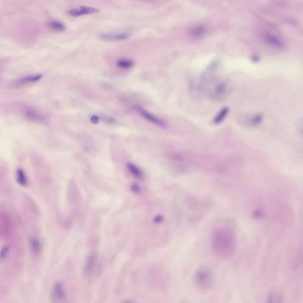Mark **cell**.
<instances>
[{"mask_svg": "<svg viewBox=\"0 0 303 303\" xmlns=\"http://www.w3.org/2000/svg\"><path fill=\"white\" fill-rule=\"evenodd\" d=\"M214 255L222 260L231 258L237 248V236L233 229L222 228L214 232L211 239Z\"/></svg>", "mask_w": 303, "mask_h": 303, "instance_id": "1", "label": "cell"}, {"mask_svg": "<svg viewBox=\"0 0 303 303\" xmlns=\"http://www.w3.org/2000/svg\"><path fill=\"white\" fill-rule=\"evenodd\" d=\"M194 283L202 290H209L213 284V275L210 270L201 269L197 270L194 275Z\"/></svg>", "mask_w": 303, "mask_h": 303, "instance_id": "2", "label": "cell"}, {"mask_svg": "<svg viewBox=\"0 0 303 303\" xmlns=\"http://www.w3.org/2000/svg\"><path fill=\"white\" fill-rule=\"evenodd\" d=\"M22 113L23 116L29 121L37 123H44L46 121V117L40 111L34 107H24L23 108Z\"/></svg>", "mask_w": 303, "mask_h": 303, "instance_id": "3", "label": "cell"}, {"mask_svg": "<svg viewBox=\"0 0 303 303\" xmlns=\"http://www.w3.org/2000/svg\"><path fill=\"white\" fill-rule=\"evenodd\" d=\"M67 294L64 285L61 282H57L52 288L50 299L54 303L63 301L66 298Z\"/></svg>", "mask_w": 303, "mask_h": 303, "instance_id": "4", "label": "cell"}, {"mask_svg": "<svg viewBox=\"0 0 303 303\" xmlns=\"http://www.w3.org/2000/svg\"><path fill=\"white\" fill-rule=\"evenodd\" d=\"M98 8L89 6H80L71 8L67 11L70 16L74 17L90 15V14H96L99 12Z\"/></svg>", "mask_w": 303, "mask_h": 303, "instance_id": "5", "label": "cell"}, {"mask_svg": "<svg viewBox=\"0 0 303 303\" xmlns=\"http://www.w3.org/2000/svg\"><path fill=\"white\" fill-rule=\"evenodd\" d=\"M97 264H98V258L95 254H91L88 256L84 267V273L85 276H91L94 274L97 269Z\"/></svg>", "mask_w": 303, "mask_h": 303, "instance_id": "6", "label": "cell"}, {"mask_svg": "<svg viewBox=\"0 0 303 303\" xmlns=\"http://www.w3.org/2000/svg\"><path fill=\"white\" fill-rule=\"evenodd\" d=\"M264 117L261 113H255L246 116L242 120L244 125L250 128L257 127L264 121Z\"/></svg>", "mask_w": 303, "mask_h": 303, "instance_id": "7", "label": "cell"}, {"mask_svg": "<svg viewBox=\"0 0 303 303\" xmlns=\"http://www.w3.org/2000/svg\"><path fill=\"white\" fill-rule=\"evenodd\" d=\"M130 34L127 32H118V33H105L100 34L99 39L104 41L109 42H115V41H121L128 39Z\"/></svg>", "mask_w": 303, "mask_h": 303, "instance_id": "8", "label": "cell"}, {"mask_svg": "<svg viewBox=\"0 0 303 303\" xmlns=\"http://www.w3.org/2000/svg\"><path fill=\"white\" fill-rule=\"evenodd\" d=\"M137 110L138 112L143 117L144 119L148 120V122L153 123L158 126H161V127H165L166 126V123L160 118H158L157 116L154 115L149 111L144 109L143 108L141 107H137Z\"/></svg>", "mask_w": 303, "mask_h": 303, "instance_id": "9", "label": "cell"}, {"mask_svg": "<svg viewBox=\"0 0 303 303\" xmlns=\"http://www.w3.org/2000/svg\"><path fill=\"white\" fill-rule=\"evenodd\" d=\"M42 77V75L40 74L27 75L17 79L14 82L13 84L16 87L24 86V85L34 83L39 81Z\"/></svg>", "mask_w": 303, "mask_h": 303, "instance_id": "10", "label": "cell"}, {"mask_svg": "<svg viewBox=\"0 0 303 303\" xmlns=\"http://www.w3.org/2000/svg\"><path fill=\"white\" fill-rule=\"evenodd\" d=\"M207 28L204 25H197L191 28L189 32L191 37L198 39L204 36L207 33Z\"/></svg>", "mask_w": 303, "mask_h": 303, "instance_id": "11", "label": "cell"}, {"mask_svg": "<svg viewBox=\"0 0 303 303\" xmlns=\"http://www.w3.org/2000/svg\"><path fill=\"white\" fill-rule=\"evenodd\" d=\"M267 302L272 303H282L284 301V297L278 291H272L267 296Z\"/></svg>", "mask_w": 303, "mask_h": 303, "instance_id": "12", "label": "cell"}, {"mask_svg": "<svg viewBox=\"0 0 303 303\" xmlns=\"http://www.w3.org/2000/svg\"><path fill=\"white\" fill-rule=\"evenodd\" d=\"M31 249L34 255L39 254L42 249L40 241L37 237H32L30 240Z\"/></svg>", "mask_w": 303, "mask_h": 303, "instance_id": "13", "label": "cell"}, {"mask_svg": "<svg viewBox=\"0 0 303 303\" xmlns=\"http://www.w3.org/2000/svg\"><path fill=\"white\" fill-rule=\"evenodd\" d=\"M49 28L56 32H62L66 29V25L59 20H50L48 23Z\"/></svg>", "mask_w": 303, "mask_h": 303, "instance_id": "14", "label": "cell"}, {"mask_svg": "<svg viewBox=\"0 0 303 303\" xmlns=\"http://www.w3.org/2000/svg\"><path fill=\"white\" fill-rule=\"evenodd\" d=\"M17 181L22 186L25 187L28 185V181L26 173L22 169L19 168L16 172Z\"/></svg>", "mask_w": 303, "mask_h": 303, "instance_id": "15", "label": "cell"}, {"mask_svg": "<svg viewBox=\"0 0 303 303\" xmlns=\"http://www.w3.org/2000/svg\"><path fill=\"white\" fill-rule=\"evenodd\" d=\"M229 108L228 107H224L222 108L221 110H220L218 114L214 117L213 122L214 124L219 125L220 123H221L223 122L226 117L228 116L229 113Z\"/></svg>", "mask_w": 303, "mask_h": 303, "instance_id": "16", "label": "cell"}, {"mask_svg": "<svg viewBox=\"0 0 303 303\" xmlns=\"http://www.w3.org/2000/svg\"><path fill=\"white\" fill-rule=\"evenodd\" d=\"M134 65V61L129 59H120L117 62V66L123 69H130Z\"/></svg>", "mask_w": 303, "mask_h": 303, "instance_id": "17", "label": "cell"}, {"mask_svg": "<svg viewBox=\"0 0 303 303\" xmlns=\"http://www.w3.org/2000/svg\"><path fill=\"white\" fill-rule=\"evenodd\" d=\"M129 171L131 172L135 177L140 178L142 176V172L134 164L128 163L127 165Z\"/></svg>", "mask_w": 303, "mask_h": 303, "instance_id": "18", "label": "cell"}, {"mask_svg": "<svg viewBox=\"0 0 303 303\" xmlns=\"http://www.w3.org/2000/svg\"><path fill=\"white\" fill-rule=\"evenodd\" d=\"M297 128L299 134L303 137V119L300 120L297 122Z\"/></svg>", "mask_w": 303, "mask_h": 303, "instance_id": "19", "label": "cell"}, {"mask_svg": "<svg viewBox=\"0 0 303 303\" xmlns=\"http://www.w3.org/2000/svg\"><path fill=\"white\" fill-rule=\"evenodd\" d=\"M102 120H104L105 122L107 123H109V124H114L115 123V120L110 116H104L102 117Z\"/></svg>", "mask_w": 303, "mask_h": 303, "instance_id": "20", "label": "cell"}, {"mask_svg": "<svg viewBox=\"0 0 303 303\" xmlns=\"http://www.w3.org/2000/svg\"><path fill=\"white\" fill-rule=\"evenodd\" d=\"M8 248L7 246H4L2 248L1 252V258L2 261H3L4 259L6 257V256L8 254Z\"/></svg>", "mask_w": 303, "mask_h": 303, "instance_id": "21", "label": "cell"}, {"mask_svg": "<svg viewBox=\"0 0 303 303\" xmlns=\"http://www.w3.org/2000/svg\"><path fill=\"white\" fill-rule=\"evenodd\" d=\"M91 122L93 123V124H97L100 122V118L99 117L97 116H93L91 117Z\"/></svg>", "mask_w": 303, "mask_h": 303, "instance_id": "22", "label": "cell"}, {"mask_svg": "<svg viewBox=\"0 0 303 303\" xmlns=\"http://www.w3.org/2000/svg\"><path fill=\"white\" fill-rule=\"evenodd\" d=\"M140 1H154V0H140Z\"/></svg>", "mask_w": 303, "mask_h": 303, "instance_id": "23", "label": "cell"}]
</instances>
